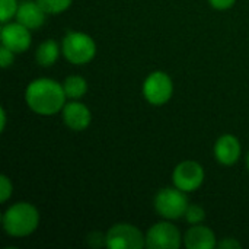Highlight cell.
I'll list each match as a JSON object with an SVG mask.
<instances>
[{"mask_svg": "<svg viewBox=\"0 0 249 249\" xmlns=\"http://www.w3.org/2000/svg\"><path fill=\"white\" fill-rule=\"evenodd\" d=\"M66 92L61 83L41 77L32 80L25 90V101L29 109L38 115H54L66 105Z\"/></svg>", "mask_w": 249, "mask_h": 249, "instance_id": "1", "label": "cell"}, {"mask_svg": "<svg viewBox=\"0 0 249 249\" xmlns=\"http://www.w3.org/2000/svg\"><path fill=\"white\" fill-rule=\"evenodd\" d=\"M39 213L31 203L19 201L12 204L1 216L3 231L12 238H25L36 231Z\"/></svg>", "mask_w": 249, "mask_h": 249, "instance_id": "2", "label": "cell"}, {"mask_svg": "<svg viewBox=\"0 0 249 249\" xmlns=\"http://www.w3.org/2000/svg\"><path fill=\"white\" fill-rule=\"evenodd\" d=\"M61 53L71 64L83 66L93 60L96 54V44L90 35L79 31H70L61 41Z\"/></svg>", "mask_w": 249, "mask_h": 249, "instance_id": "3", "label": "cell"}, {"mask_svg": "<svg viewBox=\"0 0 249 249\" xmlns=\"http://www.w3.org/2000/svg\"><path fill=\"white\" fill-rule=\"evenodd\" d=\"M156 213L166 220H177L184 217L188 209V200L184 191L179 188H163L155 197Z\"/></svg>", "mask_w": 249, "mask_h": 249, "instance_id": "4", "label": "cell"}, {"mask_svg": "<svg viewBox=\"0 0 249 249\" xmlns=\"http://www.w3.org/2000/svg\"><path fill=\"white\" fill-rule=\"evenodd\" d=\"M146 247V235L130 223L112 225L107 232L108 249H142Z\"/></svg>", "mask_w": 249, "mask_h": 249, "instance_id": "5", "label": "cell"}, {"mask_svg": "<svg viewBox=\"0 0 249 249\" xmlns=\"http://www.w3.org/2000/svg\"><path fill=\"white\" fill-rule=\"evenodd\" d=\"M184 245V236L171 222H159L146 233V248L179 249Z\"/></svg>", "mask_w": 249, "mask_h": 249, "instance_id": "6", "label": "cell"}, {"mask_svg": "<svg viewBox=\"0 0 249 249\" xmlns=\"http://www.w3.org/2000/svg\"><path fill=\"white\" fill-rule=\"evenodd\" d=\"M174 93V83L168 73L156 70L152 71L143 83V95L152 105L166 104Z\"/></svg>", "mask_w": 249, "mask_h": 249, "instance_id": "7", "label": "cell"}, {"mask_svg": "<svg viewBox=\"0 0 249 249\" xmlns=\"http://www.w3.org/2000/svg\"><path fill=\"white\" fill-rule=\"evenodd\" d=\"M204 169L196 160H184L172 172L174 187L179 188L184 193H193L198 190L204 182Z\"/></svg>", "mask_w": 249, "mask_h": 249, "instance_id": "8", "label": "cell"}, {"mask_svg": "<svg viewBox=\"0 0 249 249\" xmlns=\"http://www.w3.org/2000/svg\"><path fill=\"white\" fill-rule=\"evenodd\" d=\"M0 38H1V45L12 50L15 54L25 53L32 42L31 29H28L19 22L3 23Z\"/></svg>", "mask_w": 249, "mask_h": 249, "instance_id": "9", "label": "cell"}, {"mask_svg": "<svg viewBox=\"0 0 249 249\" xmlns=\"http://www.w3.org/2000/svg\"><path fill=\"white\" fill-rule=\"evenodd\" d=\"M61 114H63L64 124L74 131L86 130L92 121L90 109L79 99H71L70 102H66Z\"/></svg>", "mask_w": 249, "mask_h": 249, "instance_id": "10", "label": "cell"}, {"mask_svg": "<svg viewBox=\"0 0 249 249\" xmlns=\"http://www.w3.org/2000/svg\"><path fill=\"white\" fill-rule=\"evenodd\" d=\"M242 153L239 140L233 134H223L217 139L214 144V158L220 165L231 166L235 165Z\"/></svg>", "mask_w": 249, "mask_h": 249, "instance_id": "11", "label": "cell"}, {"mask_svg": "<svg viewBox=\"0 0 249 249\" xmlns=\"http://www.w3.org/2000/svg\"><path fill=\"white\" fill-rule=\"evenodd\" d=\"M184 247L187 249H214L217 248V241L214 232L200 225H193L184 235Z\"/></svg>", "mask_w": 249, "mask_h": 249, "instance_id": "12", "label": "cell"}, {"mask_svg": "<svg viewBox=\"0 0 249 249\" xmlns=\"http://www.w3.org/2000/svg\"><path fill=\"white\" fill-rule=\"evenodd\" d=\"M45 16L47 13L36 3V0H25L19 3L18 12H16V22L22 23L31 31H35L44 25Z\"/></svg>", "mask_w": 249, "mask_h": 249, "instance_id": "13", "label": "cell"}, {"mask_svg": "<svg viewBox=\"0 0 249 249\" xmlns=\"http://www.w3.org/2000/svg\"><path fill=\"white\" fill-rule=\"evenodd\" d=\"M58 55H60V48L54 39H47L41 42L35 53V58L38 64L42 67H51L57 61Z\"/></svg>", "mask_w": 249, "mask_h": 249, "instance_id": "14", "label": "cell"}, {"mask_svg": "<svg viewBox=\"0 0 249 249\" xmlns=\"http://www.w3.org/2000/svg\"><path fill=\"white\" fill-rule=\"evenodd\" d=\"M63 88L69 99H80L88 92V82L82 76L73 74L64 79Z\"/></svg>", "mask_w": 249, "mask_h": 249, "instance_id": "15", "label": "cell"}, {"mask_svg": "<svg viewBox=\"0 0 249 249\" xmlns=\"http://www.w3.org/2000/svg\"><path fill=\"white\" fill-rule=\"evenodd\" d=\"M73 0H36V3L42 7L47 15H57L63 13L70 7Z\"/></svg>", "mask_w": 249, "mask_h": 249, "instance_id": "16", "label": "cell"}, {"mask_svg": "<svg viewBox=\"0 0 249 249\" xmlns=\"http://www.w3.org/2000/svg\"><path fill=\"white\" fill-rule=\"evenodd\" d=\"M19 3L18 0H0V20L1 23H7L12 18H16Z\"/></svg>", "mask_w": 249, "mask_h": 249, "instance_id": "17", "label": "cell"}, {"mask_svg": "<svg viewBox=\"0 0 249 249\" xmlns=\"http://www.w3.org/2000/svg\"><path fill=\"white\" fill-rule=\"evenodd\" d=\"M184 217L190 225H200L206 219V212L198 204H188V209H187Z\"/></svg>", "mask_w": 249, "mask_h": 249, "instance_id": "18", "label": "cell"}, {"mask_svg": "<svg viewBox=\"0 0 249 249\" xmlns=\"http://www.w3.org/2000/svg\"><path fill=\"white\" fill-rule=\"evenodd\" d=\"M13 193V185L6 175L0 177V203H6Z\"/></svg>", "mask_w": 249, "mask_h": 249, "instance_id": "19", "label": "cell"}, {"mask_svg": "<svg viewBox=\"0 0 249 249\" xmlns=\"http://www.w3.org/2000/svg\"><path fill=\"white\" fill-rule=\"evenodd\" d=\"M88 245L90 248H104L107 247V233L92 232L88 235Z\"/></svg>", "mask_w": 249, "mask_h": 249, "instance_id": "20", "label": "cell"}, {"mask_svg": "<svg viewBox=\"0 0 249 249\" xmlns=\"http://www.w3.org/2000/svg\"><path fill=\"white\" fill-rule=\"evenodd\" d=\"M13 61H15V53L1 45L0 47V66L3 69H7L13 64Z\"/></svg>", "mask_w": 249, "mask_h": 249, "instance_id": "21", "label": "cell"}, {"mask_svg": "<svg viewBox=\"0 0 249 249\" xmlns=\"http://www.w3.org/2000/svg\"><path fill=\"white\" fill-rule=\"evenodd\" d=\"M241 242L235 238H225L223 241L217 242V248L220 249H241Z\"/></svg>", "mask_w": 249, "mask_h": 249, "instance_id": "22", "label": "cell"}, {"mask_svg": "<svg viewBox=\"0 0 249 249\" xmlns=\"http://www.w3.org/2000/svg\"><path fill=\"white\" fill-rule=\"evenodd\" d=\"M209 3L217 10H228L236 3V0H209Z\"/></svg>", "mask_w": 249, "mask_h": 249, "instance_id": "23", "label": "cell"}, {"mask_svg": "<svg viewBox=\"0 0 249 249\" xmlns=\"http://www.w3.org/2000/svg\"><path fill=\"white\" fill-rule=\"evenodd\" d=\"M6 123H7L6 111H4V108H0V130H1V131H4V128H6Z\"/></svg>", "mask_w": 249, "mask_h": 249, "instance_id": "24", "label": "cell"}, {"mask_svg": "<svg viewBox=\"0 0 249 249\" xmlns=\"http://www.w3.org/2000/svg\"><path fill=\"white\" fill-rule=\"evenodd\" d=\"M247 168H248V171H249V152H248V155H247Z\"/></svg>", "mask_w": 249, "mask_h": 249, "instance_id": "25", "label": "cell"}]
</instances>
